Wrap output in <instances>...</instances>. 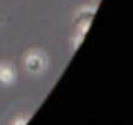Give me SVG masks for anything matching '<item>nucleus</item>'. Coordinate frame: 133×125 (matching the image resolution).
<instances>
[{
	"label": "nucleus",
	"instance_id": "1",
	"mask_svg": "<svg viewBox=\"0 0 133 125\" xmlns=\"http://www.w3.org/2000/svg\"><path fill=\"white\" fill-rule=\"evenodd\" d=\"M26 69L32 74H39L46 67V57L37 50L30 51L25 60Z\"/></svg>",
	"mask_w": 133,
	"mask_h": 125
},
{
	"label": "nucleus",
	"instance_id": "2",
	"mask_svg": "<svg viewBox=\"0 0 133 125\" xmlns=\"http://www.w3.org/2000/svg\"><path fill=\"white\" fill-rule=\"evenodd\" d=\"M14 78V73L8 65H0V82L2 83H11Z\"/></svg>",
	"mask_w": 133,
	"mask_h": 125
}]
</instances>
